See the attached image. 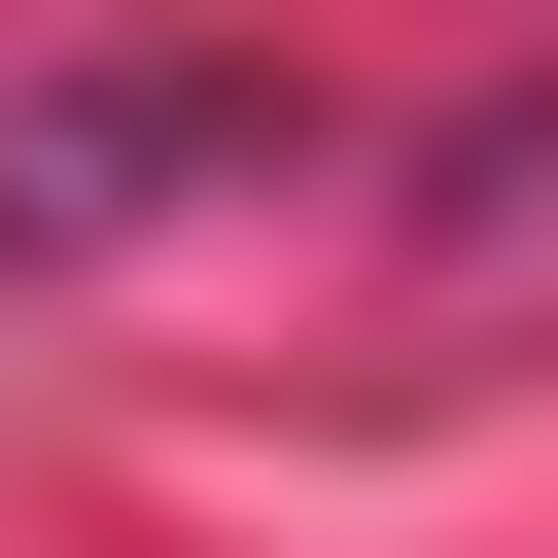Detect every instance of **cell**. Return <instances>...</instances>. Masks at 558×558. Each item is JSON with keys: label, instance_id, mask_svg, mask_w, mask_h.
Segmentation results:
<instances>
[{"label": "cell", "instance_id": "1", "mask_svg": "<svg viewBox=\"0 0 558 558\" xmlns=\"http://www.w3.org/2000/svg\"><path fill=\"white\" fill-rule=\"evenodd\" d=\"M174 174H279V70H70V105H0V279L140 244Z\"/></svg>", "mask_w": 558, "mask_h": 558}]
</instances>
